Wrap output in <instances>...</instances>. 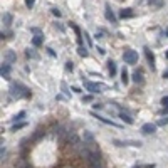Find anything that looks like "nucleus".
Segmentation results:
<instances>
[{
    "label": "nucleus",
    "mask_w": 168,
    "mask_h": 168,
    "mask_svg": "<svg viewBox=\"0 0 168 168\" xmlns=\"http://www.w3.org/2000/svg\"><path fill=\"white\" fill-rule=\"evenodd\" d=\"M27 57H37V54H35V52H30V51H27Z\"/></svg>",
    "instance_id": "24"
},
{
    "label": "nucleus",
    "mask_w": 168,
    "mask_h": 168,
    "mask_svg": "<svg viewBox=\"0 0 168 168\" xmlns=\"http://www.w3.org/2000/svg\"><path fill=\"white\" fill-rule=\"evenodd\" d=\"M145 168H155V165L151 163V165H145Z\"/></svg>",
    "instance_id": "30"
},
{
    "label": "nucleus",
    "mask_w": 168,
    "mask_h": 168,
    "mask_svg": "<svg viewBox=\"0 0 168 168\" xmlns=\"http://www.w3.org/2000/svg\"><path fill=\"white\" fill-rule=\"evenodd\" d=\"M24 126H25V123H20V124H17V126H14V131H17V129H20V128H24Z\"/></svg>",
    "instance_id": "22"
},
{
    "label": "nucleus",
    "mask_w": 168,
    "mask_h": 168,
    "mask_svg": "<svg viewBox=\"0 0 168 168\" xmlns=\"http://www.w3.org/2000/svg\"><path fill=\"white\" fill-rule=\"evenodd\" d=\"M72 67H74V66H72V62L67 61V62H66V69H67V71H72Z\"/></svg>",
    "instance_id": "20"
},
{
    "label": "nucleus",
    "mask_w": 168,
    "mask_h": 168,
    "mask_svg": "<svg viewBox=\"0 0 168 168\" xmlns=\"http://www.w3.org/2000/svg\"><path fill=\"white\" fill-rule=\"evenodd\" d=\"M163 77H165V79H168V71H166V72L163 74Z\"/></svg>",
    "instance_id": "31"
},
{
    "label": "nucleus",
    "mask_w": 168,
    "mask_h": 168,
    "mask_svg": "<svg viewBox=\"0 0 168 168\" xmlns=\"http://www.w3.org/2000/svg\"><path fill=\"white\" fill-rule=\"evenodd\" d=\"M77 54H79L81 57H86V55H88V49L82 47V45H79V49H77Z\"/></svg>",
    "instance_id": "17"
},
{
    "label": "nucleus",
    "mask_w": 168,
    "mask_h": 168,
    "mask_svg": "<svg viewBox=\"0 0 168 168\" xmlns=\"http://www.w3.org/2000/svg\"><path fill=\"white\" fill-rule=\"evenodd\" d=\"M94 114V113H92ZM96 118H98L99 121H102V123H106V124H111V126H118V128H119V124H116L114 123V121H109V119H106V118H102V116H99V114H94Z\"/></svg>",
    "instance_id": "9"
},
{
    "label": "nucleus",
    "mask_w": 168,
    "mask_h": 168,
    "mask_svg": "<svg viewBox=\"0 0 168 168\" xmlns=\"http://www.w3.org/2000/svg\"><path fill=\"white\" fill-rule=\"evenodd\" d=\"M106 18H108V20H109V22H116V17H114V14H113V12H111V8H109V5H108V7H106Z\"/></svg>",
    "instance_id": "8"
},
{
    "label": "nucleus",
    "mask_w": 168,
    "mask_h": 168,
    "mask_svg": "<svg viewBox=\"0 0 168 168\" xmlns=\"http://www.w3.org/2000/svg\"><path fill=\"white\" fill-rule=\"evenodd\" d=\"M148 2H156V0H148Z\"/></svg>",
    "instance_id": "32"
},
{
    "label": "nucleus",
    "mask_w": 168,
    "mask_h": 168,
    "mask_svg": "<svg viewBox=\"0 0 168 168\" xmlns=\"http://www.w3.org/2000/svg\"><path fill=\"white\" fill-rule=\"evenodd\" d=\"M32 44L35 45V47H39V45H42V37H40V35H35V37H34V39H32Z\"/></svg>",
    "instance_id": "14"
},
{
    "label": "nucleus",
    "mask_w": 168,
    "mask_h": 168,
    "mask_svg": "<svg viewBox=\"0 0 168 168\" xmlns=\"http://www.w3.org/2000/svg\"><path fill=\"white\" fill-rule=\"evenodd\" d=\"M47 51H49V54H51V55H52V57H55V52H54V51H52V49H47Z\"/></svg>",
    "instance_id": "29"
},
{
    "label": "nucleus",
    "mask_w": 168,
    "mask_h": 168,
    "mask_svg": "<svg viewBox=\"0 0 168 168\" xmlns=\"http://www.w3.org/2000/svg\"><path fill=\"white\" fill-rule=\"evenodd\" d=\"M133 81H135V82H143V77H141V72H139V71H136V72L133 74Z\"/></svg>",
    "instance_id": "16"
},
{
    "label": "nucleus",
    "mask_w": 168,
    "mask_h": 168,
    "mask_svg": "<svg viewBox=\"0 0 168 168\" xmlns=\"http://www.w3.org/2000/svg\"><path fill=\"white\" fill-rule=\"evenodd\" d=\"M84 37H86V39H88V42L91 44V39H89V34H88V32H84Z\"/></svg>",
    "instance_id": "27"
},
{
    "label": "nucleus",
    "mask_w": 168,
    "mask_h": 168,
    "mask_svg": "<svg viewBox=\"0 0 168 168\" xmlns=\"http://www.w3.org/2000/svg\"><path fill=\"white\" fill-rule=\"evenodd\" d=\"M8 72H10V66L8 64H2V69H0V74L4 77H8Z\"/></svg>",
    "instance_id": "10"
},
{
    "label": "nucleus",
    "mask_w": 168,
    "mask_h": 168,
    "mask_svg": "<svg viewBox=\"0 0 168 168\" xmlns=\"http://www.w3.org/2000/svg\"><path fill=\"white\" fill-rule=\"evenodd\" d=\"M161 104L165 106V113H168V96H165V98L161 99Z\"/></svg>",
    "instance_id": "19"
},
{
    "label": "nucleus",
    "mask_w": 168,
    "mask_h": 168,
    "mask_svg": "<svg viewBox=\"0 0 168 168\" xmlns=\"http://www.w3.org/2000/svg\"><path fill=\"white\" fill-rule=\"evenodd\" d=\"M166 35H168V29H166Z\"/></svg>",
    "instance_id": "33"
},
{
    "label": "nucleus",
    "mask_w": 168,
    "mask_h": 168,
    "mask_svg": "<svg viewBox=\"0 0 168 168\" xmlns=\"http://www.w3.org/2000/svg\"><path fill=\"white\" fill-rule=\"evenodd\" d=\"M52 14H54L55 17H61V10H59V8H52Z\"/></svg>",
    "instance_id": "23"
},
{
    "label": "nucleus",
    "mask_w": 168,
    "mask_h": 168,
    "mask_svg": "<svg viewBox=\"0 0 168 168\" xmlns=\"http://www.w3.org/2000/svg\"><path fill=\"white\" fill-rule=\"evenodd\" d=\"M166 59H168V52H166Z\"/></svg>",
    "instance_id": "34"
},
{
    "label": "nucleus",
    "mask_w": 168,
    "mask_h": 168,
    "mask_svg": "<svg viewBox=\"0 0 168 168\" xmlns=\"http://www.w3.org/2000/svg\"><path fill=\"white\" fill-rule=\"evenodd\" d=\"M128 81H129L128 71H126V69H123V71H121V82H123V84H128Z\"/></svg>",
    "instance_id": "11"
},
{
    "label": "nucleus",
    "mask_w": 168,
    "mask_h": 168,
    "mask_svg": "<svg viewBox=\"0 0 168 168\" xmlns=\"http://www.w3.org/2000/svg\"><path fill=\"white\" fill-rule=\"evenodd\" d=\"M119 118H121V119H123V121H126V123H128V124H133V119H131V118L128 116V114L121 113V114H119Z\"/></svg>",
    "instance_id": "18"
},
{
    "label": "nucleus",
    "mask_w": 168,
    "mask_h": 168,
    "mask_svg": "<svg viewBox=\"0 0 168 168\" xmlns=\"http://www.w3.org/2000/svg\"><path fill=\"white\" fill-rule=\"evenodd\" d=\"M2 20L5 22V25H10V24H12V15H10V14H4Z\"/></svg>",
    "instance_id": "15"
},
{
    "label": "nucleus",
    "mask_w": 168,
    "mask_h": 168,
    "mask_svg": "<svg viewBox=\"0 0 168 168\" xmlns=\"http://www.w3.org/2000/svg\"><path fill=\"white\" fill-rule=\"evenodd\" d=\"M168 123V118H165V119H160L158 121V124H166Z\"/></svg>",
    "instance_id": "25"
},
{
    "label": "nucleus",
    "mask_w": 168,
    "mask_h": 168,
    "mask_svg": "<svg viewBox=\"0 0 168 168\" xmlns=\"http://www.w3.org/2000/svg\"><path fill=\"white\" fill-rule=\"evenodd\" d=\"M119 15H121V18H129L135 15V12H133V8H123Z\"/></svg>",
    "instance_id": "7"
},
{
    "label": "nucleus",
    "mask_w": 168,
    "mask_h": 168,
    "mask_svg": "<svg viewBox=\"0 0 168 168\" xmlns=\"http://www.w3.org/2000/svg\"><path fill=\"white\" fill-rule=\"evenodd\" d=\"M86 88H88V91H91V92H101L99 89H102V86L98 84V82H86Z\"/></svg>",
    "instance_id": "4"
},
{
    "label": "nucleus",
    "mask_w": 168,
    "mask_h": 168,
    "mask_svg": "<svg viewBox=\"0 0 168 168\" xmlns=\"http://www.w3.org/2000/svg\"><path fill=\"white\" fill-rule=\"evenodd\" d=\"M34 4H35V0H25V5H27V7H34Z\"/></svg>",
    "instance_id": "21"
},
{
    "label": "nucleus",
    "mask_w": 168,
    "mask_h": 168,
    "mask_svg": "<svg viewBox=\"0 0 168 168\" xmlns=\"http://www.w3.org/2000/svg\"><path fill=\"white\" fill-rule=\"evenodd\" d=\"M145 54H146V59H148V62H150L151 69H153V67H155V55H153V52H151L150 49H145Z\"/></svg>",
    "instance_id": "5"
},
{
    "label": "nucleus",
    "mask_w": 168,
    "mask_h": 168,
    "mask_svg": "<svg viewBox=\"0 0 168 168\" xmlns=\"http://www.w3.org/2000/svg\"><path fill=\"white\" fill-rule=\"evenodd\" d=\"M141 131L145 133V135H150V133L156 131V126H155V124H151V123H146V124H143V126H141Z\"/></svg>",
    "instance_id": "3"
},
{
    "label": "nucleus",
    "mask_w": 168,
    "mask_h": 168,
    "mask_svg": "<svg viewBox=\"0 0 168 168\" xmlns=\"http://www.w3.org/2000/svg\"><path fill=\"white\" fill-rule=\"evenodd\" d=\"M12 94L17 96V98H27L30 92H29V89H27L25 86H22L20 82H14L12 84Z\"/></svg>",
    "instance_id": "1"
},
{
    "label": "nucleus",
    "mask_w": 168,
    "mask_h": 168,
    "mask_svg": "<svg viewBox=\"0 0 168 168\" xmlns=\"http://www.w3.org/2000/svg\"><path fill=\"white\" fill-rule=\"evenodd\" d=\"M92 108H94V109H101L102 106H101V104H92Z\"/></svg>",
    "instance_id": "28"
},
{
    "label": "nucleus",
    "mask_w": 168,
    "mask_h": 168,
    "mask_svg": "<svg viewBox=\"0 0 168 168\" xmlns=\"http://www.w3.org/2000/svg\"><path fill=\"white\" fill-rule=\"evenodd\" d=\"M91 99H92L91 96H84V98H82V101H91Z\"/></svg>",
    "instance_id": "26"
},
{
    "label": "nucleus",
    "mask_w": 168,
    "mask_h": 168,
    "mask_svg": "<svg viewBox=\"0 0 168 168\" xmlns=\"http://www.w3.org/2000/svg\"><path fill=\"white\" fill-rule=\"evenodd\" d=\"M123 61L126 62V64H136V62H138V52L136 51H124Z\"/></svg>",
    "instance_id": "2"
},
{
    "label": "nucleus",
    "mask_w": 168,
    "mask_h": 168,
    "mask_svg": "<svg viewBox=\"0 0 168 168\" xmlns=\"http://www.w3.org/2000/svg\"><path fill=\"white\" fill-rule=\"evenodd\" d=\"M108 69H109V74H111V76H114V74H116V64H114V62L113 61H109V62H108Z\"/></svg>",
    "instance_id": "12"
},
{
    "label": "nucleus",
    "mask_w": 168,
    "mask_h": 168,
    "mask_svg": "<svg viewBox=\"0 0 168 168\" xmlns=\"http://www.w3.org/2000/svg\"><path fill=\"white\" fill-rule=\"evenodd\" d=\"M118 146H124V145H131V146H141V141H119V139H114Z\"/></svg>",
    "instance_id": "6"
},
{
    "label": "nucleus",
    "mask_w": 168,
    "mask_h": 168,
    "mask_svg": "<svg viewBox=\"0 0 168 168\" xmlns=\"http://www.w3.org/2000/svg\"><path fill=\"white\" fill-rule=\"evenodd\" d=\"M5 59H7L8 62H14L15 61V54L12 51H7V52H5Z\"/></svg>",
    "instance_id": "13"
}]
</instances>
